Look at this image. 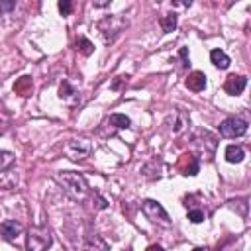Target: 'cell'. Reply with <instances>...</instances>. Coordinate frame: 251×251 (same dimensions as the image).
Listing matches in <instances>:
<instances>
[{
	"label": "cell",
	"mask_w": 251,
	"mask_h": 251,
	"mask_svg": "<svg viewBox=\"0 0 251 251\" xmlns=\"http://www.w3.org/2000/svg\"><path fill=\"white\" fill-rule=\"evenodd\" d=\"M188 220H190L192 224H200V222L206 220V214H204V210H196V208H192V210H188Z\"/></svg>",
	"instance_id": "21"
},
{
	"label": "cell",
	"mask_w": 251,
	"mask_h": 251,
	"mask_svg": "<svg viewBox=\"0 0 251 251\" xmlns=\"http://www.w3.org/2000/svg\"><path fill=\"white\" fill-rule=\"evenodd\" d=\"M31 88H33V80L31 76H22L14 82V92L20 94V96H29L31 94Z\"/></svg>",
	"instance_id": "14"
},
{
	"label": "cell",
	"mask_w": 251,
	"mask_h": 251,
	"mask_svg": "<svg viewBox=\"0 0 251 251\" xmlns=\"http://www.w3.org/2000/svg\"><path fill=\"white\" fill-rule=\"evenodd\" d=\"M126 27H127V20L124 16H120V14L106 16V18H102L98 22V31H100V35H102V39L106 43H112Z\"/></svg>",
	"instance_id": "2"
},
{
	"label": "cell",
	"mask_w": 251,
	"mask_h": 251,
	"mask_svg": "<svg viewBox=\"0 0 251 251\" xmlns=\"http://www.w3.org/2000/svg\"><path fill=\"white\" fill-rule=\"evenodd\" d=\"M192 251H206L204 247H196V249H192Z\"/></svg>",
	"instance_id": "26"
},
{
	"label": "cell",
	"mask_w": 251,
	"mask_h": 251,
	"mask_svg": "<svg viewBox=\"0 0 251 251\" xmlns=\"http://www.w3.org/2000/svg\"><path fill=\"white\" fill-rule=\"evenodd\" d=\"M178 55H180V59H182V65H184V67H186V65H190V63H188V51H186V47H180Z\"/></svg>",
	"instance_id": "23"
},
{
	"label": "cell",
	"mask_w": 251,
	"mask_h": 251,
	"mask_svg": "<svg viewBox=\"0 0 251 251\" xmlns=\"http://www.w3.org/2000/svg\"><path fill=\"white\" fill-rule=\"evenodd\" d=\"M75 45H76V49L82 53V55H92V51H94V45H92V41L90 39H86L84 35H80V37H76V41H75Z\"/></svg>",
	"instance_id": "19"
},
{
	"label": "cell",
	"mask_w": 251,
	"mask_h": 251,
	"mask_svg": "<svg viewBox=\"0 0 251 251\" xmlns=\"http://www.w3.org/2000/svg\"><path fill=\"white\" fill-rule=\"evenodd\" d=\"M92 145L88 139H69L65 143V153L71 161H82L90 155Z\"/></svg>",
	"instance_id": "6"
},
{
	"label": "cell",
	"mask_w": 251,
	"mask_h": 251,
	"mask_svg": "<svg viewBox=\"0 0 251 251\" xmlns=\"http://www.w3.org/2000/svg\"><path fill=\"white\" fill-rule=\"evenodd\" d=\"M216 145H218V141H216V137L210 131H202V129L194 131V135H192V147H194V151L202 159H212V155L216 151Z\"/></svg>",
	"instance_id": "4"
},
{
	"label": "cell",
	"mask_w": 251,
	"mask_h": 251,
	"mask_svg": "<svg viewBox=\"0 0 251 251\" xmlns=\"http://www.w3.org/2000/svg\"><path fill=\"white\" fill-rule=\"evenodd\" d=\"M12 163H14V153H10V151H0V171L8 169Z\"/></svg>",
	"instance_id": "20"
},
{
	"label": "cell",
	"mask_w": 251,
	"mask_h": 251,
	"mask_svg": "<svg viewBox=\"0 0 251 251\" xmlns=\"http://www.w3.org/2000/svg\"><path fill=\"white\" fill-rule=\"evenodd\" d=\"M176 22H178V16H176L175 12L165 14V16L161 18V29H163L165 33H171V31L176 29Z\"/></svg>",
	"instance_id": "17"
},
{
	"label": "cell",
	"mask_w": 251,
	"mask_h": 251,
	"mask_svg": "<svg viewBox=\"0 0 251 251\" xmlns=\"http://www.w3.org/2000/svg\"><path fill=\"white\" fill-rule=\"evenodd\" d=\"M108 122H110V126H114V127H118V129H126V127L131 126V122H129V118H127L126 114H112V116L108 118Z\"/></svg>",
	"instance_id": "18"
},
{
	"label": "cell",
	"mask_w": 251,
	"mask_h": 251,
	"mask_svg": "<svg viewBox=\"0 0 251 251\" xmlns=\"http://www.w3.org/2000/svg\"><path fill=\"white\" fill-rule=\"evenodd\" d=\"M84 251H110L108 243L98 235H88L84 239Z\"/></svg>",
	"instance_id": "13"
},
{
	"label": "cell",
	"mask_w": 251,
	"mask_h": 251,
	"mask_svg": "<svg viewBox=\"0 0 251 251\" xmlns=\"http://www.w3.org/2000/svg\"><path fill=\"white\" fill-rule=\"evenodd\" d=\"M22 231H24V226L20 222H16V220H4L0 224V235L6 241H14Z\"/></svg>",
	"instance_id": "10"
},
{
	"label": "cell",
	"mask_w": 251,
	"mask_h": 251,
	"mask_svg": "<svg viewBox=\"0 0 251 251\" xmlns=\"http://www.w3.org/2000/svg\"><path fill=\"white\" fill-rule=\"evenodd\" d=\"M57 182L65 188V192L75 198V200H84L86 194H88V184H86V178L80 175V173H75V171H61L57 173Z\"/></svg>",
	"instance_id": "1"
},
{
	"label": "cell",
	"mask_w": 251,
	"mask_h": 251,
	"mask_svg": "<svg viewBox=\"0 0 251 251\" xmlns=\"http://www.w3.org/2000/svg\"><path fill=\"white\" fill-rule=\"evenodd\" d=\"M198 169H200V163H198V159L194 157V155H182L180 157V161H178V171L184 175V176H194L196 173H198Z\"/></svg>",
	"instance_id": "11"
},
{
	"label": "cell",
	"mask_w": 251,
	"mask_h": 251,
	"mask_svg": "<svg viewBox=\"0 0 251 251\" xmlns=\"http://www.w3.org/2000/svg\"><path fill=\"white\" fill-rule=\"evenodd\" d=\"M71 10H73V2H71V0H61V2H59V12H61L63 16H69Z\"/></svg>",
	"instance_id": "22"
},
{
	"label": "cell",
	"mask_w": 251,
	"mask_h": 251,
	"mask_svg": "<svg viewBox=\"0 0 251 251\" xmlns=\"http://www.w3.org/2000/svg\"><path fill=\"white\" fill-rule=\"evenodd\" d=\"M218 129H220V135H224V137H241L247 131V122L237 116L226 118Z\"/></svg>",
	"instance_id": "7"
},
{
	"label": "cell",
	"mask_w": 251,
	"mask_h": 251,
	"mask_svg": "<svg viewBox=\"0 0 251 251\" xmlns=\"http://www.w3.org/2000/svg\"><path fill=\"white\" fill-rule=\"evenodd\" d=\"M14 6H16V2H2V4H0L2 10H10V8H14Z\"/></svg>",
	"instance_id": "24"
},
{
	"label": "cell",
	"mask_w": 251,
	"mask_h": 251,
	"mask_svg": "<svg viewBox=\"0 0 251 251\" xmlns=\"http://www.w3.org/2000/svg\"><path fill=\"white\" fill-rule=\"evenodd\" d=\"M245 157V151L239 145H227L226 147V161L227 163H241Z\"/></svg>",
	"instance_id": "16"
},
{
	"label": "cell",
	"mask_w": 251,
	"mask_h": 251,
	"mask_svg": "<svg viewBox=\"0 0 251 251\" xmlns=\"http://www.w3.org/2000/svg\"><path fill=\"white\" fill-rule=\"evenodd\" d=\"M186 88H190L192 92H200L206 88V75L202 71H192L186 76Z\"/></svg>",
	"instance_id": "12"
},
{
	"label": "cell",
	"mask_w": 251,
	"mask_h": 251,
	"mask_svg": "<svg viewBox=\"0 0 251 251\" xmlns=\"http://www.w3.org/2000/svg\"><path fill=\"white\" fill-rule=\"evenodd\" d=\"M141 210H143V214L147 216V220H151L153 224H159V226H163V227H169V226H171V218H169L167 210L161 206V202L147 198V200L141 202Z\"/></svg>",
	"instance_id": "5"
},
{
	"label": "cell",
	"mask_w": 251,
	"mask_h": 251,
	"mask_svg": "<svg viewBox=\"0 0 251 251\" xmlns=\"http://www.w3.org/2000/svg\"><path fill=\"white\" fill-rule=\"evenodd\" d=\"M210 61L214 63V67H218V69H227L229 67V57L222 51V49H212L210 51Z\"/></svg>",
	"instance_id": "15"
},
{
	"label": "cell",
	"mask_w": 251,
	"mask_h": 251,
	"mask_svg": "<svg viewBox=\"0 0 251 251\" xmlns=\"http://www.w3.org/2000/svg\"><path fill=\"white\" fill-rule=\"evenodd\" d=\"M59 98H61L65 104H69V106H76V104L80 102L78 90L73 88L69 80H63V82H61V86H59Z\"/></svg>",
	"instance_id": "9"
},
{
	"label": "cell",
	"mask_w": 251,
	"mask_h": 251,
	"mask_svg": "<svg viewBox=\"0 0 251 251\" xmlns=\"http://www.w3.org/2000/svg\"><path fill=\"white\" fill-rule=\"evenodd\" d=\"M145 251H165V249H163L161 245H157V243H153V245H149V247H147Z\"/></svg>",
	"instance_id": "25"
},
{
	"label": "cell",
	"mask_w": 251,
	"mask_h": 251,
	"mask_svg": "<svg viewBox=\"0 0 251 251\" xmlns=\"http://www.w3.org/2000/svg\"><path fill=\"white\" fill-rule=\"evenodd\" d=\"M245 84H247V78L243 75H229L226 78V82H224V90L227 94H231V96H237V94L243 92Z\"/></svg>",
	"instance_id": "8"
},
{
	"label": "cell",
	"mask_w": 251,
	"mask_h": 251,
	"mask_svg": "<svg viewBox=\"0 0 251 251\" xmlns=\"http://www.w3.org/2000/svg\"><path fill=\"white\" fill-rule=\"evenodd\" d=\"M53 243V235L45 226H35L27 231L25 249L27 251H47Z\"/></svg>",
	"instance_id": "3"
}]
</instances>
